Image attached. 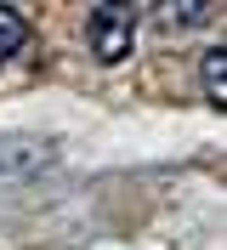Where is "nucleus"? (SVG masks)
I'll return each mask as SVG.
<instances>
[{
	"label": "nucleus",
	"instance_id": "39448f33",
	"mask_svg": "<svg viewBox=\"0 0 227 250\" xmlns=\"http://www.w3.org/2000/svg\"><path fill=\"white\" fill-rule=\"evenodd\" d=\"M216 17V6H159V23H205Z\"/></svg>",
	"mask_w": 227,
	"mask_h": 250
},
{
	"label": "nucleus",
	"instance_id": "f03ea898",
	"mask_svg": "<svg viewBox=\"0 0 227 250\" xmlns=\"http://www.w3.org/2000/svg\"><path fill=\"white\" fill-rule=\"evenodd\" d=\"M45 159H57V148H51V142H34V137H0V182L34 176Z\"/></svg>",
	"mask_w": 227,
	"mask_h": 250
},
{
	"label": "nucleus",
	"instance_id": "7ed1b4c3",
	"mask_svg": "<svg viewBox=\"0 0 227 250\" xmlns=\"http://www.w3.org/2000/svg\"><path fill=\"white\" fill-rule=\"evenodd\" d=\"M199 85H205V97H210L216 114H222L227 108V46H210L199 57Z\"/></svg>",
	"mask_w": 227,
	"mask_h": 250
},
{
	"label": "nucleus",
	"instance_id": "f257e3e1",
	"mask_svg": "<svg viewBox=\"0 0 227 250\" xmlns=\"http://www.w3.org/2000/svg\"><path fill=\"white\" fill-rule=\"evenodd\" d=\"M131 34H136V6H120V0L91 6V57L97 62H125Z\"/></svg>",
	"mask_w": 227,
	"mask_h": 250
},
{
	"label": "nucleus",
	"instance_id": "20e7f679",
	"mask_svg": "<svg viewBox=\"0 0 227 250\" xmlns=\"http://www.w3.org/2000/svg\"><path fill=\"white\" fill-rule=\"evenodd\" d=\"M23 40H29V23H23V12H12V6H0V68L23 51Z\"/></svg>",
	"mask_w": 227,
	"mask_h": 250
}]
</instances>
